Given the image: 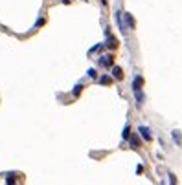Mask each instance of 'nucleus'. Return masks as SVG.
<instances>
[{
  "label": "nucleus",
  "mask_w": 182,
  "mask_h": 185,
  "mask_svg": "<svg viewBox=\"0 0 182 185\" xmlns=\"http://www.w3.org/2000/svg\"><path fill=\"white\" fill-rule=\"evenodd\" d=\"M140 134H142V138L145 141H151V134H149V128H145V127H140Z\"/></svg>",
  "instance_id": "f257e3e1"
},
{
  "label": "nucleus",
  "mask_w": 182,
  "mask_h": 185,
  "mask_svg": "<svg viewBox=\"0 0 182 185\" xmlns=\"http://www.w3.org/2000/svg\"><path fill=\"white\" fill-rule=\"evenodd\" d=\"M100 60H101V63H103L105 66H112V63H114V57H112V55H107V57H101Z\"/></svg>",
  "instance_id": "f03ea898"
},
{
  "label": "nucleus",
  "mask_w": 182,
  "mask_h": 185,
  "mask_svg": "<svg viewBox=\"0 0 182 185\" xmlns=\"http://www.w3.org/2000/svg\"><path fill=\"white\" fill-rule=\"evenodd\" d=\"M112 75H114L116 79H123V72H122V68H120V66H114V68H112Z\"/></svg>",
  "instance_id": "7ed1b4c3"
},
{
  "label": "nucleus",
  "mask_w": 182,
  "mask_h": 185,
  "mask_svg": "<svg viewBox=\"0 0 182 185\" xmlns=\"http://www.w3.org/2000/svg\"><path fill=\"white\" fill-rule=\"evenodd\" d=\"M142 84H144V79H142V77H136V79H134V84H132V86H134V92L142 90Z\"/></svg>",
  "instance_id": "20e7f679"
},
{
  "label": "nucleus",
  "mask_w": 182,
  "mask_h": 185,
  "mask_svg": "<svg viewBox=\"0 0 182 185\" xmlns=\"http://www.w3.org/2000/svg\"><path fill=\"white\" fill-rule=\"evenodd\" d=\"M107 46L110 48V50H116V48H118V40L110 37V39H109V44H107Z\"/></svg>",
  "instance_id": "39448f33"
},
{
  "label": "nucleus",
  "mask_w": 182,
  "mask_h": 185,
  "mask_svg": "<svg viewBox=\"0 0 182 185\" xmlns=\"http://www.w3.org/2000/svg\"><path fill=\"white\" fill-rule=\"evenodd\" d=\"M131 143H132V145H134V148H138V147H140V141H138V139L134 138V136H132V138H131Z\"/></svg>",
  "instance_id": "423d86ee"
},
{
  "label": "nucleus",
  "mask_w": 182,
  "mask_h": 185,
  "mask_svg": "<svg viewBox=\"0 0 182 185\" xmlns=\"http://www.w3.org/2000/svg\"><path fill=\"white\" fill-rule=\"evenodd\" d=\"M43 24H44V18H43V17H41V18L37 20V24H35V26H37V28H39V26H43Z\"/></svg>",
  "instance_id": "0eeeda50"
},
{
  "label": "nucleus",
  "mask_w": 182,
  "mask_h": 185,
  "mask_svg": "<svg viewBox=\"0 0 182 185\" xmlns=\"http://www.w3.org/2000/svg\"><path fill=\"white\" fill-rule=\"evenodd\" d=\"M101 83H105V84H110V79H109V77H101Z\"/></svg>",
  "instance_id": "6e6552de"
},
{
  "label": "nucleus",
  "mask_w": 182,
  "mask_h": 185,
  "mask_svg": "<svg viewBox=\"0 0 182 185\" xmlns=\"http://www.w3.org/2000/svg\"><path fill=\"white\" fill-rule=\"evenodd\" d=\"M101 4H107V0H101Z\"/></svg>",
  "instance_id": "1a4fd4ad"
}]
</instances>
